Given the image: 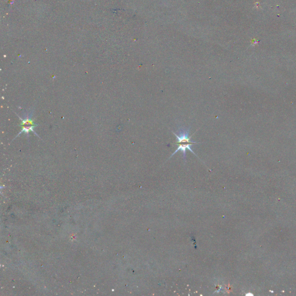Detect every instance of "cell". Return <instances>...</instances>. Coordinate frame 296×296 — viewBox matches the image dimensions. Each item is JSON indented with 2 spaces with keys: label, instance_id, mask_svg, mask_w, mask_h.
I'll list each match as a JSON object with an SVG mask.
<instances>
[{
  "label": "cell",
  "instance_id": "obj_1",
  "mask_svg": "<svg viewBox=\"0 0 296 296\" xmlns=\"http://www.w3.org/2000/svg\"><path fill=\"white\" fill-rule=\"evenodd\" d=\"M190 128H191L190 127L180 128L179 130H178L177 133L173 131V133L177 138V142L175 143V144L177 145L178 148L172 154V155L169 158L173 156V155L176 153L178 152V151H181L183 155V159L184 160L186 161L187 150H189V151H191V152L193 153L195 156L198 157L193 152V150L191 148V146L193 145V144H201V142H195L191 140V137L189 136Z\"/></svg>",
  "mask_w": 296,
  "mask_h": 296
}]
</instances>
